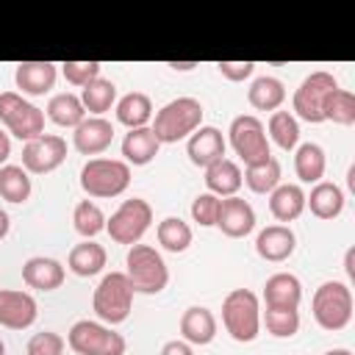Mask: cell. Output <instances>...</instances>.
Wrapping results in <instances>:
<instances>
[{
	"instance_id": "1",
	"label": "cell",
	"mask_w": 355,
	"mask_h": 355,
	"mask_svg": "<svg viewBox=\"0 0 355 355\" xmlns=\"http://www.w3.org/2000/svg\"><path fill=\"white\" fill-rule=\"evenodd\" d=\"M202 103L194 97L169 100L153 119V133L161 144H178L202 125Z\"/></svg>"
},
{
	"instance_id": "2",
	"label": "cell",
	"mask_w": 355,
	"mask_h": 355,
	"mask_svg": "<svg viewBox=\"0 0 355 355\" xmlns=\"http://www.w3.org/2000/svg\"><path fill=\"white\" fill-rule=\"evenodd\" d=\"M222 324L233 341L250 344L261 333V302L250 288H233L222 300Z\"/></svg>"
},
{
	"instance_id": "3",
	"label": "cell",
	"mask_w": 355,
	"mask_h": 355,
	"mask_svg": "<svg viewBox=\"0 0 355 355\" xmlns=\"http://www.w3.org/2000/svg\"><path fill=\"white\" fill-rule=\"evenodd\" d=\"M125 275L139 294H158L169 283V269L161 258V252L150 244H133L125 255Z\"/></svg>"
},
{
	"instance_id": "4",
	"label": "cell",
	"mask_w": 355,
	"mask_h": 355,
	"mask_svg": "<svg viewBox=\"0 0 355 355\" xmlns=\"http://www.w3.org/2000/svg\"><path fill=\"white\" fill-rule=\"evenodd\" d=\"M133 294L136 291H133V286H130L125 272H108L94 288L92 308H94L97 319L105 322L108 327L111 324H122L133 311Z\"/></svg>"
},
{
	"instance_id": "5",
	"label": "cell",
	"mask_w": 355,
	"mask_h": 355,
	"mask_svg": "<svg viewBox=\"0 0 355 355\" xmlns=\"http://www.w3.org/2000/svg\"><path fill=\"white\" fill-rule=\"evenodd\" d=\"M313 319L322 330L338 333L352 322V291L341 280H327L313 291L311 300Z\"/></svg>"
},
{
	"instance_id": "6",
	"label": "cell",
	"mask_w": 355,
	"mask_h": 355,
	"mask_svg": "<svg viewBox=\"0 0 355 355\" xmlns=\"http://www.w3.org/2000/svg\"><path fill=\"white\" fill-rule=\"evenodd\" d=\"M130 186V166L119 158H89L80 169V189L89 197H119Z\"/></svg>"
},
{
	"instance_id": "7",
	"label": "cell",
	"mask_w": 355,
	"mask_h": 355,
	"mask_svg": "<svg viewBox=\"0 0 355 355\" xmlns=\"http://www.w3.org/2000/svg\"><path fill=\"white\" fill-rule=\"evenodd\" d=\"M336 89H338V80L333 78V72L316 69V72L305 75L302 83L297 86L294 97H291L294 119H302V122H311V125L324 122V103Z\"/></svg>"
},
{
	"instance_id": "8",
	"label": "cell",
	"mask_w": 355,
	"mask_h": 355,
	"mask_svg": "<svg viewBox=\"0 0 355 355\" xmlns=\"http://www.w3.org/2000/svg\"><path fill=\"white\" fill-rule=\"evenodd\" d=\"M67 344L78 355H125V347H128L122 333L92 319L75 322L67 333Z\"/></svg>"
},
{
	"instance_id": "9",
	"label": "cell",
	"mask_w": 355,
	"mask_h": 355,
	"mask_svg": "<svg viewBox=\"0 0 355 355\" xmlns=\"http://www.w3.org/2000/svg\"><path fill=\"white\" fill-rule=\"evenodd\" d=\"M0 122L11 136L31 141L44 133V111L28 103L19 92H0Z\"/></svg>"
},
{
	"instance_id": "10",
	"label": "cell",
	"mask_w": 355,
	"mask_h": 355,
	"mask_svg": "<svg viewBox=\"0 0 355 355\" xmlns=\"http://www.w3.org/2000/svg\"><path fill=\"white\" fill-rule=\"evenodd\" d=\"M150 222H153V208H150V202L141 200V197H130V200H125V202L111 214V219H105V230H108L111 241L133 247V244L141 241V236L147 233Z\"/></svg>"
},
{
	"instance_id": "11",
	"label": "cell",
	"mask_w": 355,
	"mask_h": 355,
	"mask_svg": "<svg viewBox=\"0 0 355 355\" xmlns=\"http://www.w3.org/2000/svg\"><path fill=\"white\" fill-rule=\"evenodd\" d=\"M230 133V147L236 150V155L244 161V166H252V164H261L266 161L272 153H269V139H266V128L258 116L252 114H241L230 122L227 128Z\"/></svg>"
},
{
	"instance_id": "12",
	"label": "cell",
	"mask_w": 355,
	"mask_h": 355,
	"mask_svg": "<svg viewBox=\"0 0 355 355\" xmlns=\"http://www.w3.org/2000/svg\"><path fill=\"white\" fill-rule=\"evenodd\" d=\"M67 158V141L55 133H42L22 147V169L28 175H47L58 169Z\"/></svg>"
},
{
	"instance_id": "13",
	"label": "cell",
	"mask_w": 355,
	"mask_h": 355,
	"mask_svg": "<svg viewBox=\"0 0 355 355\" xmlns=\"http://www.w3.org/2000/svg\"><path fill=\"white\" fill-rule=\"evenodd\" d=\"M36 300L19 288H0V327L25 330L36 322Z\"/></svg>"
},
{
	"instance_id": "14",
	"label": "cell",
	"mask_w": 355,
	"mask_h": 355,
	"mask_svg": "<svg viewBox=\"0 0 355 355\" xmlns=\"http://www.w3.org/2000/svg\"><path fill=\"white\" fill-rule=\"evenodd\" d=\"M225 147H227V141H225V136H222V130L219 128H214V125H200L191 136H189V141H186V155H189V161L194 164V166H211L214 161H219V158H225Z\"/></svg>"
},
{
	"instance_id": "15",
	"label": "cell",
	"mask_w": 355,
	"mask_h": 355,
	"mask_svg": "<svg viewBox=\"0 0 355 355\" xmlns=\"http://www.w3.org/2000/svg\"><path fill=\"white\" fill-rule=\"evenodd\" d=\"M216 227L227 239H244V236H250L252 227H255V211H252V205L247 200H241V197H225L219 202Z\"/></svg>"
},
{
	"instance_id": "16",
	"label": "cell",
	"mask_w": 355,
	"mask_h": 355,
	"mask_svg": "<svg viewBox=\"0 0 355 355\" xmlns=\"http://www.w3.org/2000/svg\"><path fill=\"white\" fill-rule=\"evenodd\" d=\"M111 141H114V125L103 116H86L72 133V144L80 155H100L111 147Z\"/></svg>"
},
{
	"instance_id": "17",
	"label": "cell",
	"mask_w": 355,
	"mask_h": 355,
	"mask_svg": "<svg viewBox=\"0 0 355 355\" xmlns=\"http://www.w3.org/2000/svg\"><path fill=\"white\" fill-rule=\"evenodd\" d=\"M294 250H297V236L288 225H269L255 239V252L269 263L288 261L294 255Z\"/></svg>"
},
{
	"instance_id": "18",
	"label": "cell",
	"mask_w": 355,
	"mask_h": 355,
	"mask_svg": "<svg viewBox=\"0 0 355 355\" xmlns=\"http://www.w3.org/2000/svg\"><path fill=\"white\" fill-rule=\"evenodd\" d=\"M55 75H58V69L53 61H19L14 69L17 89L22 94H31V97L47 94L55 83Z\"/></svg>"
},
{
	"instance_id": "19",
	"label": "cell",
	"mask_w": 355,
	"mask_h": 355,
	"mask_svg": "<svg viewBox=\"0 0 355 355\" xmlns=\"http://www.w3.org/2000/svg\"><path fill=\"white\" fill-rule=\"evenodd\" d=\"M263 302L266 308H286L297 311L302 302V283L291 272H275L263 283Z\"/></svg>"
},
{
	"instance_id": "20",
	"label": "cell",
	"mask_w": 355,
	"mask_h": 355,
	"mask_svg": "<svg viewBox=\"0 0 355 355\" xmlns=\"http://www.w3.org/2000/svg\"><path fill=\"white\" fill-rule=\"evenodd\" d=\"M64 266L55 258H44V255H33L22 263V280L28 288L36 291H55L64 283Z\"/></svg>"
},
{
	"instance_id": "21",
	"label": "cell",
	"mask_w": 355,
	"mask_h": 355,
	"mask_svg": "<svg viewBox=\"0 0 355 355\" xmlns=\"http://www.w3.org/2000/svg\"><path fill=\"white\" fill-rule=\"evenodd\" d=\"M180 336L186 344H194V347L211 344L216 336V316L202 305L186 308L180 316Z\"/></svg>"
},
{
	"instance_id": "22",
	"label": "cell",
	"mask_w": 355,
	"mask_h": 355,
	"mask_svg": "<svg viewBox=\"0 0 355 355\" xmlns=\"http://www.w3.org/2000/svg\"><path fill=\"white\" fill-rule=\"evenodd\" d=\"M161 150V141L155 139L153 128H136V130H128L125 139H122V155H125V164L130 166H147Z\"/></svg>"
},
{
	"instance_id": "23",
	"label": "cell",
	"mask_w": 355,
	"mask_h": 355,
	"mask_svg": "<svg viewBox=\"0 0 355 355\" xmlns=\"http://www.w3.org/2000/svg\"><path fill=\"white\" fill-rule=\"evenodd\" d=\"M241 183H244L241 166L236 161H230V158H219L211 166H205V186L216 197H236Z\"/></svg>"
},
{
	"instance_id": "24",
	"label": "cell",
	"mask_w": 355,
	"mask_h": 355,
	"mask_svg": "<svg viewBox=\"0 0 355 355\" xmlns=\"http://www.w3.org/2000/svg\"><path fill=\"white\" fill-rule=\"evenodd\" d=\"M269 211L277 222H294L305 211V191L297 183H280L269 191Z\"/></svg>"
},
{
	"instance_id": "25",
	"label": "cell",
	"mask_w": 355,
	"mask_h": 355,
	"mask_svg": "<svg viewBox=\"0 0 355 355\" xmlns=\"http://www.w3.org/2000/svg\"><path fill=\"white\" fill-rule=\"evenodd\" d=\"M305 208H311L316 219H336L344 211V191L336 183L319 180L313 183L311 194H305Z\"/></svg>"
},
{
	"instance_id": "26",
	"label": "cell",
	"mask_w": 355,
	"mask_h": 355,
	"mask_svg": "<svg viewBox=\"0 0 355 355\" xmlns=\"http://www.w3.org/2000/svg\"><path fill=\"white\" fill-rule=\"evenodd\" d=\"M105 258H108V255H105V247L97 244V241H92V239H86V241H80V244H75V247L69 250L67 266H69V272H75L78 277H94V275L103 272Z\"/></svg>"
},
{
	"instance_id": "27",
	"label": "cell",
	"mask_w": 355,
	"mask_h": 355,
	"mask_svg": "<svg viewBox=\"0 0 355 355\" xmlns=\"http://www.w3.org/2000/svg\"><path fill=\"white\" fill-rule=\"evenodd\" d=\"M153 119V100L144 92H128L125 97L116 100V122H122L128 130L147 128Z\"/></svg>"
},
{
	"instance_id": "28",
	"label": "cell",
	"mask_w": 355,
	"mask_h": 355,
	"mask_svg": "<svg viewBox=\"0 0 355 355\" xmlns=\"http://www.w3.org/2000/svg\"><path fill=\"white\" fill-rule=\"evenodd\" d=\"M247 100L252 108L258 111H280L283 100H286V86L280 78H272V75H261L250 83L247 89Z\"/></svg>"
},
{
	"instance_id": "29",
	"label": "cell",
	"mask_w": 355,
	"mask_h": 355,
	"mask_svg": "<svg viewBox=\"0 0 355 355\" xmlns=\"http://www.w3.org/2000/svg\"><path fill=\"white\" fill-rule=\"evenodd\" d=\"M324 166H327V158H324V150L316 141L297 144V150H294V172H297V178L302 183H319L324 178Z\"/></svg>"
},
{
	"instance_id": "30",
	"label": "cell",
	"mask_w": 355,
	"mask_h": 355,
	"mask_svg": "<svg viewBox=\"0 0 355 355\" xmlns=\"http://www.w3.org/2000/svg\"><path fill=\"white\" fill-rule=\"evenodd\" d=\"M47 119L55 122L58 128H78L83 119H86V111H83V103L78 94L72 92H61V94H53L50 103H47Z\"/></svg>"
},
{
	"instance_id": "31",
	"label": "cell",
	"mask_w": 355,
	"mask_h": 355,
	"mask_svg": "<svg viewBox=\"0 0 355 355\" xmlns=\"http://www.w3.org/2000/svg\"><path fill=\"white\" fill-rule=\"evenodd\" d=\"M80 103H83V111L94 114V116H103L105 111H111V105L116 103V86L114 80L108 78H94L92 83H86L80 89Z\"/></svg>"
},
{
	"instance_id": "32",
	"label": "cell",
	"mask_w": 355,
	"mask_h": 355,
	"mask_svg": "<svg viewBox=\"0 0 355 355\" xmlns=\"http://www.w3.org/2000/svg\"><path fill=\"white\" fill-rule=\"evenodd\" d=\"M266 139H272L280 150L291 153L300 144V122L294 119L291 111H272L266 122Z\"/></svg>"
},
{
	"instance_id": "33",
	"label": "cell",
	"mask_w": 355,
	"mask_h": 355,
	"mask_svg": "<svg viewBox=\"0 0 355 355\" xmlns=\"http://www.w3.org/2000/svg\"><path fill=\"white\" fill-rule=\"evenodd\" d=\"M155 236H158V244L166 250V252H186L194 233L189 227V222H183L180 216H166L158 222L155 227Z\"/></svg>"
},
{
	"instance_id": "34",
	"label": "cell",
	"mask_w": 355,
	"mask_h": 355,
	"mask_svg": "<svg viewBox=\"0 0 355 355\" xmlns=\"http://www.w3.org/2000/svg\"><path fill=\"white\" fill-rule=\"evenodd\" d=\"M241 178H244V183H247L250 191H255V194H269L275 186H280V161H277L275 155H269L266 161L247 166V169L241 172Z\"/></svg>"
},
{
	"instance_id": "35",
	"label": "cell",
	"mask_w": 355,
	"mask_h": 355,
	"mask_svg": "<svg viewBox=\"0 0 355 355\" xmlns=\"http://www.w3.org/2000/svg\"><path fill=\"white\" fill-rule=\"evenodd\" d=\"M0 197L14 205L25 202L31 197V175L17 164L0 166Z\"/></svg>"
},
{
	"instance_id": "36",
	"label": "cell",
	"mask_w": 355,
	"mask_h": 355,
	"mask_svg": "<svg viewBox=\"0 0 355 355\" xmlns=\"http://www.w3.org/2000/svg\"><path fill=\"white\" fill-rule=\"evenodd\" d=\"M72 227L83 236V239H94L97 233L105 230V214L100 211L97 202L92 200H80L72 211Z\"/></svg>"
},
{
	"instance_id": "37",
	"label": "cell",
	"mask_w": 355,
	"mask_h": 355,
	"mask_svg": "<svg viewBox=\"0 0 355 355\" xmlns=\"http://www.w3.org/2000/svg\"><path fill=\"white\" fill-rule=\"evenodd\" d=\"M324 122L352 125L355 122V94L349 89H336L324 103Z\"/></svg>"
},
{
	"instance_id": "38",
	"label": "cell",
	"mask_w": 355,
	"mask_h": 355,
	"mask_svg": "<svg viewBox=\"0 0 355 355\" xmlns=\"http://www.w3.org/2000/svg\"><path fill=\"white\" fill-rule=\"evenodd\" d=\"M261 322L266 324V333L275 338H291L300 330V311H286V308H266Z\"/></svg>"
},
{
	"instance_id": "39",
	"label": "cell",
	"mask_w": 355,
	"mask_h": 355,
	"mask_svg": "<svg viewBox=\"0 0 355 355\" xmlns=\"http://www.w3.org/2000/svg\"><path fill=\"white\" fill-rule=\"evenodd\" d=\"M219 197L211 191H202L191 200V219L200 227H216V216H219Z\"/></svg>"
},
{
	"instance_id": "40",
	"label": "cell",
	"mask_w": 355,
	"mask_h": 355,
	"mask_svg": "<svg viewBox=\"0 0 355 355\" xmlns=\"http://www.w3.org/2000/svg\"><path fill=\"white\" fill-rule=\"evenodd\" d=\"M100 69H103L100 61H64L61 64V72H64L67 83H72L78 89H83L86 83H92L94 78H100Z\"/></svg>"
},
{
	"instance_id": "41",
	"label": "cell",
	"mask_w": 355,
	"mask_h": 355,
	"mask_svg": "<svg viewBox=\"0 0 355 355\" xmlns=\"http://www.w3.org/2000/svg\"><path fill=\"white\" fill-rule=\"evenodd\" d=\"M28 355H64V338L53 330H42V333H33L28 338V347H25Z\"/></svg>"
},
{
	"instance_id": "42",
	"label": "cell",
	"mask_w": 355,
	"mask_h": 355,
	"mask_svg": "<svg viewBox=\"0 0 355 355\" xmlns=\"http://www.w3.org/2000/svg\"><path fill=\"white\" fill-rule=\"evenodd\" d=\"M216 69L222 72V78H227L233 83H241L255 72V64L252 61H219Z\"/></svg>"
},
{
	"instance_id": "43",
	"label": "cell",
	"mask_w": 355,
	"mask_h": 355,
	"mask_svg": "<svg viewBox=\"0 0 355 355\" xmlns=\"http://www.w3.org/2000/svg\"><path fill=\"white\" fill-rule=\"evenodd\" d=\"M161 355H194V349H191V344H186L183 338H172V341H166V344L161 347Z\"/></svg>"
},
{
	"instance_id": "44",
	"label": "cell",
	"mask_w": 355,
	"mask_h": 355,
	"mask_svg": "<svg viewBox=\"0 0 355 355\" xmlns=\"http://www.w3.org/2000/svg\"><path fill=\"white\" fill-rule=\"evenodd\" d=\"M8 155H11V139L6 130H0V166H6Z\"/></svg>"
},
{
	"instance_id": "45",
	"label": "cell",
	"mask_w": 355,
	"mask_h": 355,
	"mask_svg": "<svg viewBox=\"0 0 355 355\" xmlns=\"http://www.w3.org/2000/svg\"><path fill=\"white\" fill-rule=\"evenodd\" d=\"M169 67H172V69H178V72H189V69L200 67V61H169Z\"/></svg>"
},
{
	"instance_id": "46",
	"label": "cell",
	"mask_w": 355,
	"mask_h": 355,
	"mask_svg": "<svg viewBox=\"0 0 355 355\" xmlns=\"http://www.w3.org/2000/svg\"><path fill=\"white\" fill-rule=\"evenodd\" d=\"M8 227H11V219H8V214L0 208V241L8 236Z\"/></svg>"
},
{
	"instance_id": "47",
	"label": "cell",
	"mask_w": 355,
	"mask_h": 355,
	"mask_svg": "<svg viewBox=\"0 0 355 355\" xmlns=\"http://www.w3.org/2000/svg\"><path fill=\"white\" fill-rule=\"evenodd\" d=\"M344 266H347V275H349V280L355 277V266H352V250H347V258H344Z\"/></svg>"
},
{
	"instance_id": "48",
	"label": "cell",
	"mask_w": 355,
	"mask_h": 355,
	"mask_svg": "<svg viewBox=\"0 0 355 355\" xmlns=\"http://www.w3.org/2000/svg\"><path fill=\"white\" fill-rule=\"evenodd\" d=\"M324 355H352V352H349L347 347H336V349H327Z\"/></svg>"
},
{
	"instance_id": "49",
	"label": "cell",
	"mask_w": 355,
	"mask_h": 355,
	"mask_svg": "<svg viewBox=\"0 0 355 355\" xmlns=\"http://www.w3.org/2000/svg\"><path fill=\"white\" fill-rule=\"evenodd\" d=\"M0 355H6V344H3V338H0Z\"/></svg>"
}]
</instances>
